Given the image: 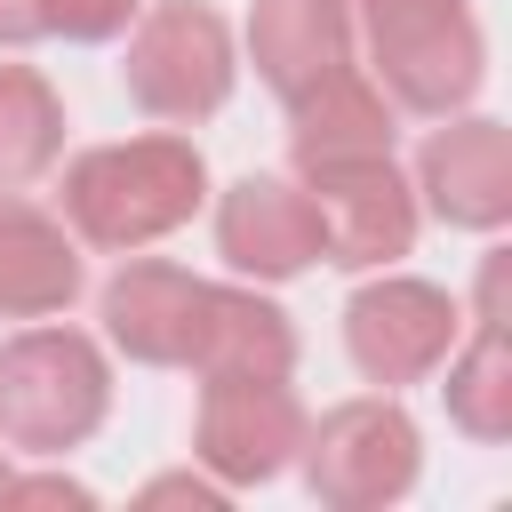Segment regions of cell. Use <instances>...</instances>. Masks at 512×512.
Masks as SVG:
<instances>
[{"instance_id": "22", "label": "cell", "mask_w": 512, "mask_h": 512, "mask_svg": "<svg viewBox=\"0 0 512 512\" xmlns=\"http://www.w3.org/2000/svg\"><path fill=\"white\" fill-rule=\"evenodd\" d=\"M8 480H16V472H8V464H0V504H8Z\"/></svg>"}, {"instance_id": "21", "label": "cell", "mask_w": 512, "mask_h": 512, "mask_svg": "<svg viewBox=\"0 0 512 512\" xmlns=\"http://www.w3.org/2000/svg\"><path fill=\"white\" fill-rule=\"evenodd\" d=\"M8 504H64V512H88L96 488H88V480H64V472H40V480H8Z\"/></svg>"}, {"instance_id": "20", "label": "cell", "mask_w": 512, "mask_h": 512, "mask_svg": "<svg viewBox=\"0 0 512 512\" xmlns=\"http://www.w3.org/2000/svg\"><path fill=\"white\" fill-rule=\"evenodd\" d=\"M136 504H144V512H152V504H192V512H216V504H224V480H200V472H168V480L136 488Z\"/></svg>"}, {"instance_id": "12", "label": "cell", "mask_w": 512, "mask_h": 512, "mask_svg": "<svg viewBox=\"0 0 512 512\" xmlns=\"http://www.w3.org/2000/svg\"><path fill=\"white\" fill-rule=\"evenodd\" d=\"M184 368H192V376H288V368H296V328H288V312H280L272 296L200 280Z\"/></svg>"}, {"instance_id": "7", "label": "cell", "mask_w": 512, "mask_h": 512, "mask_svg": "<svg viewBox=\"0 0 512 512\" xmlns=\"http://www.w3.org/2000/svg\"><path fill=\"white\" fill-rule=\"evenodd\" d=\"M464 336V304L416 272H376L344 304V352L368 384H424Z\"/></svg>"}, {"instance_id": "3", "label": "cell", "mask_w": 512, "mask_h": 512, "mask_svg": "<svg viewBox=\"0 0 512 512\" xmlns=\"http://www.w3.org/2000/svg\"><path fill=\"white\" fill-rule=\"evenodd\" d=\"M352 24L368 32L376 56V88L408 112H464L480 72H488V40L472 0H352Z\"/></svg>"}, {"instance_id": "8", "label": "cell", "mask_w": 512, "mask_h": 512, "mask_svg": "<svg viewBox=\"0 0 512 512\" xmlns=\"http://www.w3.org/2000/svg\"><path fill=\"white\" fill-rule=\"evenodd\" d=\"M192 448L224 488H256L304 448V400L288 392V376H200Z\"/></svg>"}, {"instance_id": "13", "label": "cell", "mask_w": 512, "mask_h": 512, "mask_svg": "<svg viewBox=\"0 0 512 512\" xmlns=\"http://www.w3.org/2000/svg\"><path fill=\"white\" fill-rule=\"evenodd\" d=\"M192 304H200V272H184L168 256H136L104 280V336L144 368H184Z\"/></svg>"}, {"instance_id": "10", "label": "cell", "mask_w": 512, "mask_h": 512, "mask_svg": "<svg viewBox=\"0 0 512 512\" xmlns=\"http://www.w3.org/2000/svg\"><path fill=\"white\" fill-rule=\"evenodd\" d=\"M216 248H224V264L248 272V280H296V272L328 264L312 192L288 184V176H264V168H248V176L224 192V208H216Z\"/></svg>"}, {"instance_id": "16", "label": "cell", "mask_w": 512, "mask_h": 512, "mask_svg": "<svg viewBox=\"0 0 512 512\" xmlns=\"http://www.w3.org/2000/svg\"><path fill=\"white\" fill-rule=\"evenodd\" d=\"M64 160V96L32 64H0V192L40 184Z\"/></svg>"}, {"instance_id": "19", "label": "cell", "mask_w": 512, "mask_h": 512, "mask_svg": "<svg viewBox=\"0 0 512 512\" xmlns=\"http://www.w3.org/2000/svg\"><path fill=\"white\" fill-rule=\"evenodd\" d=\"M472 320H488V328H512V248H488V256H480Z\"/></svg>"}, {"instance_id": "6", "label": "cell", "mask_w": 512, "mask_h": 512, "mask_svg": "<svg viewBox=\"0 0 512 512\" xmlns=\"http://www.w3.org/2000/svg\"><path fill=\"white\" fill-rule=\"evenodd\" d=\"M296 168L320 208L328 264L384 272L392 256L416 248V184L392 168V152H336V160H296Z\"/></svg>"}, {"instance_id": "1", "label": "cell", "mask_w": 512, "mask_h": 512, "mask_svg": "<svg viewBox=\"0 0 512 512\" xmlns=\"http://www.w3.org/2000/svg\"><path fill=\"white\" fill-rule=\"evenodd\" d=\"M208 200V160L192 136H128V144H96L64 168V224L88 248H144L168 240L176 224H192V208Z\"/></svg>"}, {"instance_id": "15", "label": "cell", "mask_w": 512, "mask_h": 512, "mask_svg": "<svg viewBox=\"0 0 512 512\" xmlns=\"http://www.w3.org/2000/svg\"><path fill=\"white\" fill-rule=\"evenodd\" d=\"M288 152H296V160L392 152V104H384V88H376L360 64H344V72L320 80V88H304V96L288 104Z\"/></svg>"}, {"instance_id": "4", "label": "cell", "mask_w": 512, "mask_h": 512, "mask_svg": "<svg viewBox=\"0 0 512 512\" xmlns=\"http://www.w3.org/2000/svg\"><path fill=\"white\" fill-rule=\"evenodd\" d=\"M120 80H128L136 112L192 128V120L224 112V96H232V24L208 0H152V8H136Z\"/></svg>"}, {"instance_id": "18", "label": "cell", "mask_w": 512, "mask_h": 512, "mask_svg": "<svg viewBox=\"0 0 512 512\" xmlns=\"http://www.w3.org/2000/svg\"><path fill=\"white\" fill-rule=\"evenodd\" d=\"M144 0H0V40H112L136 24Z\"/></svg>"}, {"instance_id": "11", "label": "cell", "mask_w": 512, "mask_h": 512, "mask_svg": "<svg viewBox=\"0 0 512 512\" xmlns=\"http://www.w3.org/2000/svg\"><path fill=\"white\" fill-rule=\"evenodd\" d=\"M248 56H256V80L280 104H296L304 88H320L352 64V0H256Z\"/></svg>"}, {"instance_id": "17", "label": "cell", "mask_w": 512, "mask_h": 512, "mask_svg": "<svg viewBox=\"0 0 512 512\" xmlns=\"http://www.w3.org/2000/svg\"><path fill=\"white\" fill-rule=\"evenodd\" d=\"M448 416L472 440H512V328L472 320V344L448 352Z\"/></svg>"}, {"instance_id": "14", "label": "cell", "mask_w": 512, "mask_h": 512, "mask_svg": "<svg viewBox=\"0 0 512 512\" xmlns=\"http://www.w3.org/2000/svg\"><path fill=\"white\" fill-rule=\"evenodd\" d=\"M72 296H80V248H72V232L48 208L0 192V312L8 320H48Z\"/></svg>"}, {"instance_id": "9", "label": "cell", "mask_w": 512, "mask_h": 512, "mask_svg": "<svg viewBox=\"0 0 512 512\" xmlns=\"http://www.w3.org/2000/svg\"><path fill=\"white\" fill-rule=\"evenodd\" d=\"M416 192L456 232H504L512 224V136L488 112H440V128L416 152Z\"/></svg>"}, {"instance_id": "5", "label": "cell", "mask_w": 512, "mask_h": 512, "mask_svg": "<svg viewBox=\"0 0 512 512\" xmlns=\"http://www.w3.org/2000/svg\"><path fill=\"white\" fill-rule=\"evenodd\" d=\"M296 456H304V488L328 512H384L416 488L424 440L392 392H368V400H336L320 424H304Z\"/></svg>"}, {"instance_id": "2", "label": "cell", "mask_w": 512, "mask_h": 512, "mask_svg": "<svg viewBox=\"0 0 512 512\" xmlns=\"http://www.w3.org/2000/svg\"><path fill=\"white\" fill-rule=\"evenodd\" d=\"M112 408V368L80 328H24L0 344V440L24 456L80 448Z\"/></svg>"}]
</instances>
